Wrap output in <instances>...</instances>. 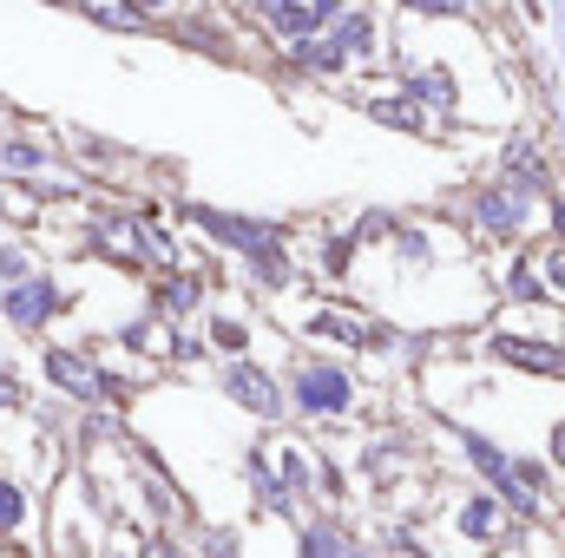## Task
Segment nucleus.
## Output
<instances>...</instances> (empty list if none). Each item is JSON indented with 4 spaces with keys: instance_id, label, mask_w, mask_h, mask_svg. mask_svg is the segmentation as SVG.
I'll return each mask as SVG.
<instances>
[{
    "instance_id": "obj_7",
    "label": "nucleus",
    "mask_w": 565,
    "mask_h": 558,
    "mask_svg": "<svg viewBox=\"0 0 565 558\" xmlns=\"http://www.w3.org/2000/svg\"><path fill=\"white\" fill-rule=\"evenodd\" d=\"M231 401H244V408H257V415H277V388H270V375L264 368H231Z\"/></svg>"
},
{
    "instance_id": "obj_23",
    "label": "nucleus",
    "mask_w": 565,
    "mask_h": 558,
    "mask_svg": "<svg viewBox=\"0 0 565 558\" xmlns=\"http://www.w3.org/2000/svg\"><path fill=\"white\" fill-rule=\"evenodd\" d=\"M217 348H244V322H217Z\"/></svg>"
},
{
    "instance_id": "obj_1",
    "label": "nucleus",
    "mask_w": 565,
    "mask_h": 558,
    "mask_svg": "<svg viewBox=\"0 0 565 558\" xmlns=\"http://www.w3.org/2000/svg\"><path fill=\"white\" fill-rule=\"evenodd\" d=\"M53 309H60V289L46 277H20V282H7V296H0V315L13 329H40Z\"/></svg>"
},
{
    "instance_id": "obj_6",
    "label": "nucleus",
    "mask_w": 565,
    "mask_h": 558,
    "mask_svg": "<svg viewBox=\"0 0 565 558\" xmlns=\"http://www.w3.org/2000/svg\"><path fill=\"white\" fill-rule=\"evenodd\" d=\"M473 217H480L493 237H513V230H520V191H480V197H473Z\"/></svg>"
},
{
    "instance_id": "obj_3",
    "label": "nucleus",
    "mask_w": 565,
    "mask_h": 558,
    "mask_svg": "<svg viewBox=\"0 0 565 558\" xmlns=\"http://www.w3.org/2000/svg\"><path fill=\"white\" fill-rule=\"evenodd\" d=\"M46 375H53V388H66V395H79V401H99V395H113V375H93L79 355H66V348H46Z\"/></svg>"
},
{
    "instance_id": "obj_22",
    "label": "nucleus",
    "mask_w": 565,
    "mask_h": 558,
    "mask_svg": "<svg viewBox=\"0 0 565 558\" xmlns=\"http://www.w3.org/2000/svg\"><path fill=\"white\" fill-rule=\"evenodd\" d=\"M0 277L20 282V277H33V270H26V257H20V250H0Z\"/></svg>"
},
{
    "instance_id": "obj_15",
    "label": "nucleus",
    "mask_w": 565,
    "mask_h": 558,
    "mask_svg": "<svg viewBox=\"0 0 565 558\" xmlns=\"http://www.w3.org/2000/svg\"><path fill=\"white\" fill-rule=\"evenodd\" d=\"M467 453H473V466H480L487 480H500V486H507V460H500V453H493L480 433H467Z\"/></svg>"
},
{
    "instance_id": "obj_28",
    "label": "nucleus",
    "mask_w": 565,
    "mask_h": 558,
    "mask_svg": "<svg viewBox=\"0 0 565 558\" xmlns=\"http://www.w3.org/2000/svg\"><path fill=\"white\" fill-rule=\"evenodd\" d=\"M553 460H559V466H565V427H559V433H553Z\"/></svg>"
},
{
    "instance_id": "obj_29",
    "label": "nucleus",
    "mask_w": 565,
    "mask_h": 558,
    "mask_svg": "<svg viewBox=\"0 0 565 558\" xmlns=\"http://www.w3.org/2000/svg\"><path fill=\"white\" fill-rule=\"evenodd\" d=\"M46 7H73V0H46Z\"/></svg>"
},
{
    "instance_id": "obj_17",
    "label": "nucleus",
    "mask_w": 565,
    "mask_h": 558,
    "mask_svg": "<svg viewBox=\"0 0 565 558\" xmlns=\"http://www.w3.org/2000/svg\"><path fill=\"white\" fill-rule=\"evenodd\" d=\"M408 93H422V99H434V106H454V79H447V73H422Z\"/></svg>"
},
{
    "instance_id": "obj_19",
    "label": "nucleus",
    "mask_w": 565,
    "mask_h": 558,
    "mask_svg": "<svg viewBox=\"0 0 565 558\" xmlns=\"http://www.w3.org/2000/svg\"><path fill=\"white\" fill-rule=\"evenodd\" d=\"M191 302H198V282H191V277L164 282V309H191Z\"/></svg>"
},
{
    "instance_id": "obj_5",
    "label": "nucleus",
    "mask_w": 565,
    "mask_h": 558,
    "mask_svg": "<svg viewBox=\"0 0 565 558\" xmlns=\"http://www.w3.org/2000/svg\"><path fill=\"white\" fill-rule=\"evenodd\" d=\"M257 13H264V26L282 33V40H309L316 33V13L302 0H257Z\"/></svg>"
},
{
    "instance_id": "obj_4",
    "label": "nucleus",
    "mask_w": 565,
    "mask_h": 558,
    "mask_svg": "<svg viewBox=\"0 0 565 558\" xmlns=\"http://www.w3.org/2000/svg\"><path fill=\"white\" fill-rule=\"evenodd\" d=\"M296 401L309 415H335V408H349V375L342 368H302L296 375Z\"/></svg>"
},
{
    "instance_id": "obj_10",
    "label": "nucleus",
    "mask_w": 565,
    "mask_h": 558,
    "mask_svg": "<svg viewBox=\"0 0 565 558\" xmlns=\"http://www.w3.org/2000/svg\"><path fill=\"white\" fill-rule=\"evenodd\" d=\"M335 46H342V53H375V20H369V13H342Z\"/></svg>"
},
{
    "instance_id": "obj_20",
    "label": "nucleus",
    "mask_w": 565,
    "mask_h": 558,
    "mask_svg": "<svg viewBox=\"0 0 565 558\" xmlns=\"http://www.w3.org/2000/svg\"><path fill=\"white\" fill-rule=\"evenodd\" d=\"M402 7H415V13H440V20H447V13H467V0H402Z\"/></svg>"
},
{
    "instance_id": "obj_12",
    "label": "nucleus",
    "mask_w": 565,
    "mask_h": 558,
    "mask_svg": "<svg viewBox=\"0 0 565 558\" xmlns=\"http://www.w3.org/2000/svg\"><path fill=\"white\" fill-rule=\"evenodd\" d=\"M460 533L493 539V533H500V506H493V500H467V506H460Z\"/></svg>"
},
{
    "instance_id": "obj_24",
    "label": "nucleus",
    "mask_w": 565,
    "mask_h": 558,
    "mask_svg": "<svg viewBox=\"0 0 565 558\" xmlns=\"http://www.w3.org/2000/svg\"><path fill=\"white\" fill-rule=\"evenodd\" d=\"M546 277H553V289L565 296V250H553V257H546Z\"/></svg>"
},
{
    "instance_id": "obj_25",
    "label": "nucleus",
    "mask_w": 565,
    "mask_h": 558,
    "mask_svg": "<svg viewBox=\"0 0 565 558\" xmlns=\"http://www.w3.org/2000/svg\"><path fill=\"white\" fill-rule=\"evenodd\" d=\"M0 408H20V388H13V375H0Z\"/></svg>"
},
{
    "instance_id": "obj_13",
    "label": "nucleus",
    "mask_w": 565,
    "mask_h": 558,
    "mask_svg": "<svg viewBox=\"0 0 565 558\" xmlns=\"http://www.w3.org/2000/svg\"><path fill=\"white\" fill-rule=\"evenodd\" d=\"M296 60H302L309 73H335V66H342L349 53H342L335 40H302V46H296Z\"/></svg>"
},
{
    "instance_id": "obj_14",
    "label": "nucleus",
    "mask_w": 565,
    "mask_h": 558,
    "mask_svg": "<svg viewBox=\"0 0 565 558\" xmlns=\"http://www.w3.org/2000/svg\"><path fill=\"white\" fill-rule=\"evenodd\" d=\"M507 171H513V184H520V191H546V171H540V158H533L526 144H513V151H507Z\"/></svg>"
},
{
    "instance_id": "obj_18",
    "label": "nucleus",
    "mask_w": 565,
    "mask_h": 558,
    "mask_svg": "<svg viewBox=\"0 0 565 558\" xmlns=\"http://www.w3.org/2000/svg\"><path fill=\"white\" fill-rule=\"evenodd\" d=\"M375 119H382V126H402V132H415V126H422V106H375Z\"/></svg>"
},
{
    "instance_id": "obj_8",
    "label": "nucleus",
    "mask_w": 565,
    "mask_h": 558,
    "mask_svg": "<svg viewBox=\"0 0 565 558\" xmlns=\"http://www.w3.org/2000/svg\"><path fill=\"white\" fill-rule=\"evenodd\" d=\"M500 355L520 362V368H533V375H559L565 368V355L553 348V342H500Z\"/></svg>"
},
{
    "instance_id": "obj_26",
    "label": "nucleus",
    "mask_w": 565,
    "mask_h": 558,
    "mask_svg": "<svg viewBox=\"0 0 565 558\" xmlns=\"http://www.w3.org/2000/svg\"><path fill=\"white\" fill-rule=\"evenodd\" d=\"M335 7H342V0H309V13H316V26H322V20H329Z\"/></svg>"
},
{
    "instance_id": "obj_16",
    "label": "nucleus",
    "mask_w": 565,
    "mask_h": 558,
    "mask_svg": "<svg viewBox=\"0 0 565 558\" xmlns=\"http://www.w3.org/2000/svg\"><path fill=\"white\" fill-rule=\"evenodd\" d=\"M20 519H26V493L13 480H0V533H13Z\"/></svg>"
},
{
    "instance_id": "obj_9",
    "label": "nucleus",
    "mask_w": 565,
    "mask_h": 558,
    "mask_svg": "<svg viewBox=\"0 0 565 558\" xmlns=\"http://www.w3.org/2000/svg\"><path fill=\"white\" fill-rule=\"evenodd\" d=\"M79 13H86L93 26H113V33H139L145 26V13L126 7V0H79Z\"/></svg>"
},
{
    "instance_id": "obj_21",
    "label": "nucleus",
    "mask_w": 565,
    "mask_h": 558,
    "mask_svg": "<svg viewBox=\"0 0 565 558\" xmlns=\"http://www.w3.org/2000/svg\"><path fill=\"white\" fill-rule=\"evenodd\" d=\"M507 289H513V296H540V282H533L526 264H513V270H507Z\"/></svg>"
},
{
    "instance_id": "obj_27",
    "label": "nucleus",
    "mask_w": 565,
    "mask_h": 558,
    "mask_svg": "<svg viewBox=\"0 0 565 558\" xmlns=\"http://www.w3.org/2000/svg\"><path fill=\"white\" fill-rule=\"evenodd\" d=\"M126 7H139V13H158V7H171V0H126Z\"/></svg>"
},
{
    "instance_id": "obj_11",
    "label": "nucleus",
    "mask_w": 565,
    "mask_h": 558,
    "mask_svg": "<svg viewBox=\"0 0 565 558\" xmlns=\"http://www.w3.org/2000/svg\"><path fill=\"white\" fill-rule=\"evenodd\" d=\"M46 164V151L26 139H0V171H13V178H26V171H40Z\"/></svg>"
},
{
    "instance_id": "obj_2",
    "label": "nucleus",
    "mask_w": 565,
    "mask_h": 558,
    "mask_svg": "<svg viewBox=\"0 0 565 558\" xmlns=\"http://www.w3.org/2000/svg\"><path fill=\"white\" fill-rule=\"evenodd\" d=\"M217 244H231V250H250V257H264V250H277V230L270 224H250V217H231V211H191Z\"/></svg>"
}]
</instances>
